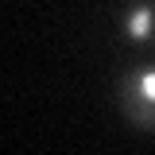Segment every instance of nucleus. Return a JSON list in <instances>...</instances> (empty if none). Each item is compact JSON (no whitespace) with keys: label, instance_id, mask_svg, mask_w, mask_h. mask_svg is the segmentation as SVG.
I'll return each mask as SVG.
<instances>
[{"label":"nucleus","instance_id":"obj_2","mask_svg":"<svg viewBox=\"0 0 155 155\" xmlns=\"http://www.w3.org/2000/svg\"><path fill=\"white\" fill-rule=\"evenodd\" d=\"M120 31H124V39L128 43H151L155 39V8L151 4H132L128 12H124V19H120Z\"/></svg>","mask_w":155,"mask_h":155},{"label":"nucleus","instance_id":"obj_1","mask_svg":"<svg viewBox=\"0 0 155 155\" xmlns=\"http://www.w3.org/2000/svg\"><path fill=\"white\" fill-rule=\"evenodd\" d=\"M116 101L136 128L155 132V70H128L116 85Z\"/></svg>","mask_w":155,"mask_h":155}]
</instances>
